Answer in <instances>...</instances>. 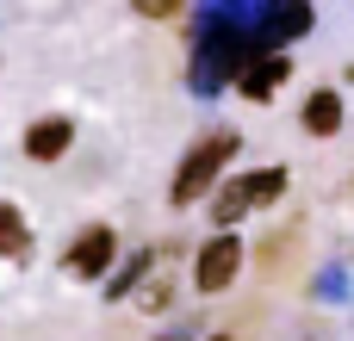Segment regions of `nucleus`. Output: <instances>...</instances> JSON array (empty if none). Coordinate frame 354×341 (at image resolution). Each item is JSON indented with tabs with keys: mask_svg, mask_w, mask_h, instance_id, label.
<instances>
[{
	"mask_svg": "<svg viewBox=\"0 0 354 341\" xmlns=\"http://www.w3.org/2000/svg\"><path fill=\"white\" fill-rule=\"evenodd\" d=\"M236 149H243V137H236V130H212V137H199V143L180 155V168H174L168 205H199V199L224 180V168L236 162Z\"/></svg>",
	"mask_w": 354,
	"mask_h": 341,
	"instance_id": "obj_1",
	"label": "nucleus"
},
{
	"mask_svg": "<svg viewBox=\"0 0 354 341\" xmlns=\"http://www.w3.org/2000/svg\"><path fill=\"white\" fill-rule=\"evenodd\" d=\"M286 168H255V174H236L230 186H218V199H212V224L218 230H230L236 217H249V211H261V205H274L280 193H286Z\"/></svg>",
	"mask_w": 354,
	"mask_h": 341,
	"instance_id": "obj_2",
	"label": "nucleus"
},
{
	"mask_svg": "<svg viewBox=\"0 0 354 341\" xmlns=\"http://www.w3.org/2000/svg\"><path fill=\"white\" fill-rule=\"evenodd\" d=\"M236 273H243V236H236V230H218V236L199 249V261H193V286H199V292H224Z\"/></svg>",
	"mask_w": 354,
	"mask_h": 341,
	"instance_id": "obj_3",
	"label": "nucleus"
},
{
	"mask_svg": "<svg viewBox=\"0 0 354 341\" xmlns=\"http://www.w3.org/2000/svg\"><path fill=\"white\" fill-rule=\"evenodd\" d=\"M112 249H118V242H112V230H106V224H87V230L68 242L62 267H68L75 280H100V273L112 267Z\"/></svg>",
	"mask_w": 354,
	"mask_h": 341,
	"instance_id": "obj_4",
	"label": "nucleus"
},
{
	"mask_svg": "<svg viewBox=\"0 0 354 341\" xmlns=\"http://www.w3.org/2000/svg\"><path fill=\"white\" fill-rule=\"evenodd\" d=\"M286 75H292V62H286V56H255V62L236 75V87H243V99H274Z\"/></svg>",
	"mask_w": 354,
	"mask_h": 341,
	"instance_id": "obj_5",
	"label": "nucleus"
},
{
	"mask_svg": "<svg viewBox=\"0 0 354 341\" xmlns=\"http://www.w3.org/2000/svg\"><path fill=\"white\" fill-rule=\"evenodd\" d=\"M68 143H75V124H68V118H37V124L25 130V155H31V162H56Z\"/></svg>",
	"mask_w": 354,
	"mask_h": 341,
	"instance_id": "obj_6",
	"label": "nucleus"
},
{
	"mask_svg": "<svg viewBox=\"0 0 354 341\" xmlns=\"http://www.w3.org/2000/svg\"><path fill=\"white\" fill-rule=\"evenodd\" d=\"M299 124H305L311 137H336V130H342V93H336V87H317V93L305 99Z\"/></svg>",
	"mask_w": 354,
	"mask_h": 341,
	"instance_id": "obj_7",
	"label": "nucleus"
},
{
	"mask_svg": "<svg viewBox=\"0 0 354 341\" xmlns=\"http://www.w3.org/2000/svg\"><path fill=\"white\" fill-rule=\"evenodd\" d=\"M31 249V230H25V217H19V205H0V255H25Z\"/></svg>",
	"mask_w": 354,
	"mask_h": 341,
	"instance_id": "obj_8",
	"label": "nucleus"
},
{
	"mask_svg": "<svg viewBox=\"0 0 354 341\" xmlns=\"http://www.w3.org/2000/svg\"><path fill=\"white\" fill-rule=\"evenodd\" d=\"M131 6H137L143 19H174V12H180V0H131Z\"/></svg>",
	"mask_w": 354,
	"mask_h": 341,
	"instance_id": "obj_9",
	"label": "nucleus"
},
{
	"mask_svg": "<svg viewBox=\"0 0 354 341\" xmlns=\"http://www.w3.org/2000/svg\"><path fill=\"white\" fill-rule=\"evenodd\" d=\"M317 298H348V280H342V273H324V280H317Z\"/></svg>",
	"mask_w": 354,
	"mask_h": 341,
	"instance_id": "obj_10",
	"label": "nucleus"
},
{
	"mask_svg": "<svg viewBox=\"0 0 354 341\" xmlns=\"http://www.w3.org/2000/svg\"><path fill=\"white\" fill-rule=\"evenodd\" d=\"M187 335H193V329H174V335H162V341H187Z\"/></svg>",
	"mask_w": 354,
	"mask_h": 341,
	"instance_id": "obj_11",
	"label": "nucleus"
},
{
	"mask_svg": "<svg viewBox=\"0 0 354 341\" xmlns=\"http://www.w3.org/2000/svg\"><path fill=\"white\" fill-rule=\"evenodd\" d=\"M212 341H236V335H212Z\"/></svg>",
	"mask_w": 354,
	"mask_h": 341,
	"instance_id": "obj_12",
	"label": "nucleus"
}]
</instances>
